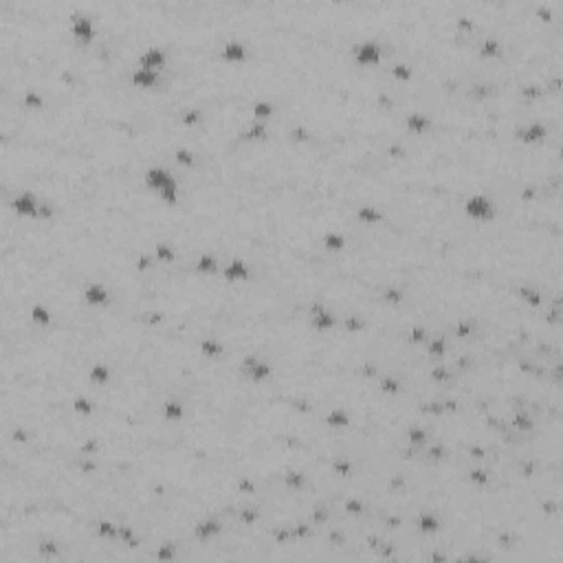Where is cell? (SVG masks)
<instances>
[{
  "mask_svg": "<svg viewBox=\"0 0 563 563\" xmlns=\"http://www.w3.org/2000/svg\"><path fill=\"white\" fill-rule=\"evenodd\" d=\"M464 213L473 220H491L495 216V202L486 194H471L464 200Z\"/></svg>",
  "mask_w": 563,
  "mask_h": 563,
  "instance_id": "1",
  "label": "cell"
},
{
  "mask_svg": "<svg viewBox=\"0 0 563 563\" xmlns=\"http://www.w3.org/2000/svg\"><path fill=\"white\" fill-rule=\"evenodd\" d=\"M352 57L359 66H376L383 57V49L376 40H361L352 46Z\"/></svg>",
  "mask_w": 563,
  "mask_h": 563,
  "instance_id": "2",
  "label": "cell"
},
{
  "mask_svg": "<svg viewBox=\"0 0 563 563\" xmlns=\"http://www.w3.org/2000/svg\"><path fill=\"white\" fill-rule=\"evenodd\" d=\"M71 33L79 44H88L95 38V22L88 14H71Z\"/></svg>",
  "mask_w": 563,
  "mask_h": 563,
  "instance_id": "3",
  "label": "cell"
},
{
  "mask_svg": "<svg viewBox=\"0 0 563 563\" xmlns=\"http://www.w3.org/2000/svg\"><path fill=\"white\" fill-rule=\"evenodd\" d=\"M308 317H310L312 328L321 330V332H326V330L334 328V323H336L334 312L328 310L326 306L321 304V301H312V304H310V310H308Z\"/></svg>",
  "mask_w": 563,
  "mask_h": 563,
  "instance_id": "4",
  "label": "cell"
},
{
  "mask_svg": "<svg viewBox=\"0 0 563 563\" xmlns=\"http://www.w3.org/2000/svg\"><path fill=\"white\" fill-rule=\"evenodd\" d=\"M240 370H242V372H245L253 383H262L264 379H269V376H271V365L266 363V361H260V359L255 357V355H247L245 359H242Z\"/></svg>",
  "mask_w": 563,
  "mask_h": 563,
  "instance_id": "5",
  "label": "cell"
},
{
  "mask_svg": "<svg viewBox=\"0 0 563 563\" xmlns=\"http://www.w3.org/2000/svg\"><path fill=\"white\" fill-rule=\"evenodd\" d=\"M143 181H146L148 187L154 189V191H163L165 187H170V185H176V178L172 176V172H167L165 167H161V165L150 167V170L146 172V176H143Z\"/></svg>",
  "mask_w": 563,
  "mask_h": 563,
  "instance_id": "6",
  "label": "cell"
},
{
  "mask_svg": "<svg viewBox=\"0 0 563 563\" xmlns=\"http://www.w3.org/2000/svg\"><path fill=\"white\" fill-rule=\"evenodd\" d=\"M165 62H167V53L163 49H159V46H150V49H146L141 55H139V66L152 68V71L163 68Z\"/></svg>",
  "mask_w": 563,
  "mask_h": 563,
  "instance_id": "7",
  "label": "cell"
},
{
  "mask_svg": "<svg viewBox=\"0 0 563 563\" xmlns=\"http://www.w3.org/2000/svg\"><path fill=\"white\" fill-rule=\"evenodd\" d=\"M517 137L521 143H541L545 137H548V128H545L541 121H532L524 128L517 130Z\"/></svg>",
  "mask_w": 563,
  "mask_h": 563,
  "instance_id": "8",
  "label": "cell"
},
{
  "mask_svg": "<svg viewBox=\"0 0 563 563\" xmlns=\"http://www.w3.org/2000/svg\"><path fill=\"white\" fill-rule=\"evenodd\" d=\"M14 209L20 213V216H38L40 202L38 198L31 194V191H22L20 196L14 198Z\"/></svg>",
  "mask_w": 563,
  "mask_h": 563,
  "instance_id": "9",
  "label": "cell"
},
{
  "mask_svg": "<svg viewBox=\"0 0 563 563\" xmlns=\"http://www.w3.org/2000/svg\"><path fill=\"white\" fill-rule=\"evenodd\" d=\"M220 53H222V57H224L227 62H245L247 55H249L245 42H242V40H238V38L227 40Z\"/></svg>",
  "mask_w": 563,
  "mask_h": 563,
  "instance_id": "10",
  "label": "cell"
},
{
  "mask_svg": "<svg viewBox=\"0 0 563 563\" xmlns=\"http://www.w3.org/2000/svg\"><path fill=\"white\" fill-rule=\"evenodd\" d=\"M132 84L137 86V88H152V86L159 84V71H152V68H143L139 66L132 71L130 75Z\"/></svg>",
  "mask_w": 563,
  "mask_h": 563,
  "instance_id": "11",
  "label": "cell"
},
{
  "mask_svg": "<svg viewBox=\"0 0 563 563\" xmlns=\"http://www.w3.org/2000/svg\"><path fill=\"white\" fill-rule=\"evenodd\" d=\"M249 275H251V269H249V264L245 262V260H240V258L231 260V262L224 266V277H227L229 282L249 280Z\"/></svg>",
  "mask_w": 563,
  "mask_h": 563,
  "instance_id": "12",
  "label": "cell"
},
{
  "mask_svg": "<svg viewBox=\"0 0 563 563\" xmlns=\"http://www.w3.org/2000/svg\"><path fill=\"white\" fill-rule=\"evenodd\" d=\"M84 297H86V301H88V304H92V306H106L108 299H110V295H108V288L103 286V284L92 282V284H88V286H86Z\"/></svg>",
  "mask_w": 563,
  "mask_h": 563,
  "instance_id": "13",
  "label": "cell"
},
{
  "mask_svg": "<svg viewBox=\"0 0 563 563\" xmlns=\"http://www.w3.org/2000/svg\"><path fill=\"white\" fill-rule=\"evenodd\" d=\"M478 53H480V57H500V55H502V44H500V40H497L495 36H486L484 40H482Z\"/></svg>",
  "mask_w": 563,
  "mask_h": 563,
  "instance_id": "14",
  "label": "cell"
},
{
  "mask_svg": "<svg viewBox=\"0 0 563 563\" xmlns=\"http://www.w3.org/2000/svg\"><path fill=\"white\" fill-rule=\"evenodd\" d=\"M194 532H196V537H198L200 541H207V539H211L213 535H218V532H220V524L216 519L209 517L205 521H200V524H196Z\"/></svg>",
  "mask_w": 563,
  "mask_h": 563,
  "instance_id": "15",
  "label": "cell"
},
{
  "mask_svg": "<svg viewBox=\"0 0 563 563\" xmlns=\"http://www.w3.org/2000/svg\"><path fill=\"white\" fill-rule=\"evenodd\" d=\"M429 124H431V121H429V117H427V115H422V112H409L407 117H405V126H407V130L416 132V135L425 132L429 128Z\"/></svg>",
  "mask_w": 563,
  "mask_h": 563,
  "instance_id": "16",
  "label": "cell"
},
{
  "mask_svg": "<svg viewBox=\"0 0 563 563\" xmlns=\"http://www.w3.org/2000/svg\"><path fill=\"white\" fill-rule=\"evenodd\" d=\"M183 416H185V407H183L181 400L170 398V400H165V403H163V418H165V420L178 422Z\"/></svg>",
  "mask_w": 563,
  "mask_h": 563,
  "instance_id": "17",
  "label": "cell"
},
{
  "mask_svg": "<svg viewBox=\"0 0 563 563\" xmlns=\"http://www.w3.org/2000/svg\"><path fill=\"white\" fill-rule=\"evenodd\" d=\"M357 218L365 224H376V222L383 220V213H381V209H376L372 205H363V207L357 209Z\"/></svg>",
  "mask_w": 563,
  "mask_h": 563,
  "instance_id": "18",
  "label": "cell"
},
{
  "mask_svg": "<svg viewBox=\"0 0 563 563\" xmlns=\"http://www.w3.org/2000/svg\"><path fill=\"white\" fill-rule=\"evenodd\" d=\"M88 379H90V383H95V385H106V383L110 381V368L106 363H95L88 370Z\"/></svg>",
  "mask_w": 563,
  "mask_h": 563,
  "instance_id": "19",
  "label": "cell"
},
{
  "mask_svg": "<svg viewBox=\"0 0 563 563\" xmlns=\"http://www.w3.org/2000/svg\"><path fill=\"white\" fill-rule=\"evenodd\" d=\"M242 141H264L266 139V124H262V121H255V124H251V128H247L245 132L240 135Z\"/></svg>",
  "mask_w": 563,
  "mask_h": 563,
  "instance_id": "20",
  "label": "cell"
},
{
  "mask_svg": "<svg viewBox=\"0 0 563 563\" xmlns=\"http://www.w3.org/2000/svg\"><path fill=\"white\" fill-rule=\"evenodd\" d=\"M200 352L205 357H220L224 352V346L218 339H213V336H205L200 341Z\"/></svg>",
  "mask_w": 563,
  "mask_h": 563,
  "instance_id": "21",
  "label": "cell"
},
{
  "mask_svg": "<svg viewBox=\"0 0 563 563\" xmlns=\"http://www.w3.org/2000/svg\"><path fill=\"white\" fill-rule=\"evenodd\" d=\"M326 422L330 427H348V425H350V414H348L346 409H341V407H334V409H330Z\"/></svg>",
  "mask_w": 563,
  "mask_h": 563,
  "instance_id": "22",
  "label": "cell"
},
{
  "mask_svg": "<svg viewBox=\"0 0 563 563\" xmlns=\"http://www.w3.org/2000/svg\"><path fill=\"white\" fill-rule=\"evenodd\" d=\"M323 247H326L328 251H341V249L346 247V236L339 234V231H328V234L323 236Z\"/></svg>",
  "mask_w": 563,
  "mask_h": 563,
  "instance_id": "23",
  "label": "cell"
},
{
  "mask_svg": "<svg viewBox=\"0 0 563 563\" xmlns=\"http://www.w3.org/2000/svg\"><path fill=\"white\" fill-rule=\"evenodd\" d=\"M517 295H519V299H524L526 304H530V306H539V304H541V299H543V297H541V293L535 291L532 286H528V284H524V286H519Z\"/></svg>",
  "mask_w": 563,
  "mask_h": 563,
  "instance_id": "24",
  "label": "cell"
},
{
  "mask_svg": "<svg viewBox=\"0 0 563 563\" xmlns=\"http://www.w3.org/2000/svg\"><path fill=\"white\" fill-rule=\"evenodd\" d=\"M284 484L293 491H301L306 486V475L299 473V471H288L286 475H284Z\"/></svg>",
  "mask_w": 563,
  "mask_h": 563,
  "instance_id": "25",
  "label": "cell"
},
{
  "mask_svg": "<svg viewBox=\"0 0 563 563\" xmlns=\"http://www.w3.org/2000/svg\"><path fill=\"white\" fill-rule=\"evenodd\" d=\"M216 258H213L211 253H202L198 260H196V264H194V269L198 271V273H213L216 271Z\"/></svg>",
  "mask_w": 563,
  "mask_h": 563,
  "instance_id": "26",
  "label": "cell"
},
{
  "mask_svg": "<svg viewBox=\"0 0 563 563\" xmlns=\"http://www.w3.org/2000/svg\"><path fill=\"white\" fill-rule=\"evenodd\" d=\"M31 317H33V321L36 323H42V326H49L51 321H53V315H51V310L46 308V306H42V304H36L31 308Z\"/></svg>",
  "mask_w": 563,
  "mask_h": 563,
  "instance_id": "27",
  "label": "cell"
},
{
  "mask_svg": "<svg viewBox=\"0 0 563 563\" xmlns=\"http://www.w3.org/2000/svg\"><path fill=\"white\" fill-rule=\"evenodd\" d=\"M154 251H156V258H159L161 262H174V260H176V249H174L172 245H167V242H159Z\"/></svg>",
  "mask_w": 563,
  "mask_h": 563,
  "instance_id": "28",
  "label": "cell"
},
{
  "mask_svg": "<svg viewBox=\"0 0 563 563\" xmlns=\"http://www.w3.org/2000/svg\"><path fill=\"white\" fill-rule=\"evenodd\" d=\"M271 115H273V103L271 101H255L253 103V117L258 121H262V124H264Z\"/></svg>",
  "mask_w": 563,
  "mask_h": 563,
  "instance_id": "29",
  "label": "cell"
},
{
  "mask_svg": "<svg viewBox=\"0 0 563 563\" xmlns=\"http://www.w3.org/2000/svg\"><path fill=\"white\" fill-rule=\"evenodd\" d=\"M418 528H420V530H425V532H436L440 528V521H438V517L425 513V515H420V517H418Z\"/></svg>",
  "mask_w": 563,
  "mask_h": 563,
  "instance_id": "30",
  "label": "cell"
},
{
  "mask_svg": "<svg viewBox=\"0 0 563 563\" xmlns=\"http://www.w3.org/2000/svg\"><path fill=\"white\" fill-rule=\"evenodd\" d=\"M390 73H392L396 79H400V82H407V79L411 77V75H414V71H411V66H409V64H405V62L394 64V66L390 68Z\"/></svg>",
  "mask_w": 563,
  "mask_h": 563,
  "instance_id": "31",
  "label": "cell"
},
{
  "mask_svg": "<svg viewBox=\"0 0 563 563\" xmlns=\"http://www.w3.org/2000/svg\"><path fill=\"white\" fill-rule=\"evenodd\" d=\"M73 411H75V414H79V416H88V414H92V403H90V398H86V396L75 398V400H73Z\"/></svg>",
  "mask_w": 563,
  "mask_h": 563,
  "instance_id": "32",
  "label": "cell"
},
{
  "mask_svg": "<svg viewBox=\"0 0 563 563\" xmlns=\"http://www.w3.org/2000/svg\"><path fill=\"white\" fill-rule=\"evenodd\" d=\"M510 425L521 429V431H528V429H532V418L524 414V411H517V414L513 416V420H510Z\"/></svg>",
  "mask_w": 563,
  "mask_h": 563,
  "instance_id": "33",
  "label": "cell"
},
{
  "mask_svg": "<svg viewBox=\"0 0 563 563\" xmlns=\"http://www.w3.org/2000/svg\"><path fill=\"white\" fill-rule=\"evenodd\" d=\"M456 27H458V31L473 33V31H475V20L471 18V16H467V14H460V16L456 18Z\"/></svg>",
  "mask_w": 563,
  "mask_h": 563,
  "instance_id": "34",
  "label": "cell"
},
{
  "mask_svg": "<svg viewBox=\"0 0 563 563\" xmlns=\"http://www.w3.org/2000/svg\"><path fill=\"white\" fill-rule=\"evenodd\" d=\"M200 119H202L200 108H187L183 112V117H181L183 126H196V124H200Z\"/></svg>",
  "mask_w": 563,
  "mask_h": 563,
  "instance_id": "35",
  "label": "cell"
},
{
  "mask_svg": "<svg viewBox=\"0 0 563 563\" xmlns=\"http://www.w3.org/2000/svg\"><path fill=\"white\" fill-rule=\"evenodd\" d=\"M97 532H99L101 537H115V535H119V528L112 526L108 519H101L99 524H97Z\"/></svg>",
  "mask_w": 563,
  "mask_h": 563,
  "instance_id": "36",
  "label": "cell"
},
{
  "mask_svg": "<svg viewBox=\"0 0 563 563\" xmlns=\"http://www.w3.org/2000/svg\"><path fill=\"white\" fill-rule=\"evenodd\" d=\"M407 440L411 444H422L427 440V433H425V429L422 427H411L409 431H407Z\"/></svg>",
  "mask_w": 563,
  "mask_h": 563,
  "instance_id": "37",
  "label": "cell"
},
{
  "mask_svg": "<svg viewBox=\"0 0 563 563\" xmlns=\"http://www.w3.org/2000/svg\"><path fill=\"white\" fill-rule=\"evenodd\" d=\"M194 152H191V150H187V148H178L176 150V163H181V165H194Z\"/></svg>",
  "mask_w": 563,
  "mask_h": 563,
  "instance_id": "38",
  "label": "cell"
},
{
  "mask_svg": "<svg viewBox=\"0 0 563 563\" xmlns=\"http://www.w3.org/2000/svg\"><path fill=\"white\" fill-rule=\"evenodd\" d=\"M427 352H429V357L444 355V339H442V336H433L431 344H429V348H427Z\"/></svg>",
  "mask_w": 563,
  "mask_h": 563,
  "instance_id": "39",
  "label": "cell"
},
{
  "mask_svg": "<svg viewBox=\"0 0 563 563\" xmlns=\"http://www.w3.org/2000/svg\"><path fill=\"white\" fill-rule=\"evenodd\" d=\"M489 95H493L491 84H475L471 88V97H475V99H486Z\"/></svg>",
  "mask_w": 563,
  "mask_h": 563,
  "instance_id": "40",
  "label": "cell"
},
{
  "mask_svg": "<svg viewBox=\"0 0 563 563\" xmlns=\"http://www.w3.org/2000/svg\"><path fill=\"white\" fill-rule=\"evenodd\" d=\"M44 103V99H42V95H40V92H36V90H27L25 92V106L27 108H40Z\"/></svg>",
  "mask_w": 563,
  "mask_h": 563,
  "instance_id": "41",
  "label": "cell"
},
{
  "mask_svg": "<svg viewBox=\"0 0 563 563\" xmlns=\"http://www.w3.org/2000/svg\"><path fill=\"white\" fill-rule=\"evenodd\" d=\"M383 299L390 301V304H400L403 301V288H385V293H383Z\"/></svg>",
  "mask_w": 563,
  "mask_h": 563,
  "instance_id": "42",
  "label": "cell"
},
{
  "mask_svg": "<svg viewBox=\"0 0 563 563\" xmlns=\"http://www.w3.org/2000/svg\"><path fill=\"white\" fill-rule=\"evenodd\" d=\"M521 95L526 97V99H539V97L543 95V88L539 84H530V86H524L521 88Z\"/></svg>",
  "mask_w": 563,
  "mask_h": 563,
  "instance_id": "43",
  "label": "cell"
},
{
  "mask_svg": "<svg viewBox=\"0 0 563 563\" xmlns=\"http://www.w3.org/2000/svg\"><path fill=\"white\" fill-rule=\"evenodd\" d=\"M346 328L350 332H359V330L365 328V321L359 315H350V317H346Z\"/></svg>",
  "mask_w": 563,
  "mask_h": 563,
  "instance_id": "44",
  "label": "cell"
},
{
  "mask_svg": "<svg viewBox=\"0 0 563 563\" xmlns=\"http://www.w3.org/2000/svg\"><path fill=\"white\" fill-rule=\"evenodd\" d=\"M310 139V132L306 130L304 126H295L293 130H291V141H297V143H304V141H308Z\"/></svg>",
  "mask_w": 563,
  "mask_h": 563,
  "instance_id": "45",
  "label": "cell"
},
{
  "mask_svg": "<svg viewBox=\"0 0 563 563\" xmlns=\"http://www.w3.org/2000/svg\"><path fill=\"white\" fill-rule=\"evenodd\" d=\"M381 390H383V392H390V394H396V392L400 390V383L394 381L392 376H385V379L381 381Z\"/></svg>",
  "mask_w": 563,
  "mask_h": 563,
  "instance_id": "46",
  "label": "cell"
},
{
  "mask_svg": "<svg viewBox=\"0 0 563 563\" xmlns=\"http://www.w3.org/2000/svg\"><path fill=\"white\" fill-rule=\"evenodd\" d=\"M431 379L433 381H438V383H446L451 379V372L446 368H433L431 370Z\"/></svg>",
  "mask_w": 563,
  "mask_h": 563,
  "instance_id": "47",
  "label": "cell"
},
{
  "mask_svg": "<svg viewBox=\"0 0 563 563\" xmlns=\"http://www.w3.org/2000/svg\"><path fill=\"white\" fill-rule=\"evenodd\" d=\"M535 16H537V18H541V20H552V9H550L548 5H537Z\"/></svg>",
  "mask_w": 563,
  "mask_h": 563,
  "instance_id": "48",
  "label": "cell"
},
{
  "mask_svg": "<svg viewBox=\"0 0 563 563\" xmlns=\"http://www.w3.org/2000/svg\"><path fill=\"white\" fill-rule=\"evenodd\" d=\"M471 482H475V484H486V482H489V473L482 471V469H473V471H471Z\"/></svg>",
  "mask_w": 563,
  "mask_h": 563,
  "instance_id": "49",
  "label": "cell"
},
{
  "mask_svg": "<svg viewBox=\"0 0 563 563\" xmlns=\"http://www.w3.org/2000/svg\"><path fill=\"white\" fill-rule=\"evenodd\" d=\"M425 336H427V330L420 328V326H416V328H411V332H409V341H411V344H418V341H422Z\"/></svg>",
  "mask_w": 563,
  "mask_h": 563,
  "instance_id": "50",
  "label": "cell"
},
{
  "mask_svg": "<svg viewBox=\"0 0 563 563\" xmlns=\"http://www.w3.org/2000/svg\"><path fill=\"white\" fill-rule=\"evenodd\" d=\"M238 489H240V491H247V493H255V484L247 478V475H242V478L238 480Z\"/></svg>",
  "mask_w": 563,
  "mask_h": 563,
  "instance_id": "51",
  "label": "cell"
},
{
  "mask_svg": "<svg viewBox=\"0 0 563 563\" xmlns=\"http://www.w3.org/2000/svg\"><path fill=\"white\" fill-rule=\"evenodd\" d=\"M53 216V207L49 202H40V209H38V218H51Z\"/></svg>",
  "mask_w": 563,
  "mask_h": 563,
  "instance_id": "52",
  "label": "cell"
},
{
  "mask_svg": "<svg viewBox=\"0 0 563 563\" xmlns=\"http://www.w3.org/2000/svg\"><path fill=\"white\" fill-rule=\"evenodd\" d=\"M350 469H352V464L348 460H336L334 462V471H339L341 475H348V473H350Z\"/></svg>",
  "mask_w": 563,
  "mask_h": 563,
  "instance_id": "53",
  "label": "cell"
},
{
  "mask_svg": "<svg viewBox=\"0 0 563 563\" xmlns=\"http://www.w3.org/2000/svg\"><path fill=\"white\" fill-rule=\"evenodd\" d=\"M119 537L121 539H126V541H130V545H135V532H132V528H128V526H121L119 528Z\"/></svg>",
  "mask_w": 563,
  "mask_h": 563,
  "instance_id": "54",
  "label": "cell"
},
{
  "mask_svg": "<svg viewBox=\"0 0 563 563\" xmlns=\"http://www.w3.org/2000/svg\"><path fill=\"white\" fill-rule=\"evenodd\" d=\"M150 266H152V258H150V255H141V258L137 260V269L139 271H148Z\"/></svg>",
  "mask_w": 563,
  "mask_h": 563,
  "instance_id": "55",
  "label": "cell"
},
{
  "mask_svg": "<svg viewBox=\"0 0 563 563\" xmlns=\"http://www.w3.org/2000/svg\"><path fill=\"white\" fill-rule=\"evenodd\" d=\"M97 449H99V442H97V440H86V442L82 444V451H84V454H95Z\"/></svg>",
  "mask_w": 563,
  "mask_h": 563,
  "instance_id": "56",
  "label": "cell"
},
{
  "mask_svg": "<svg viewBox=\"0 0 563 563\" xmlns=\"http://www.w3.org/2000/svg\"><path fill=\"white\" fill-rule=\"evenodd\" d=\"M471 330H473V323H458V326H456V332L460 336L471 334Z\"/></svg>",
  "mask_w": 563,
  "mask_h": 563,
  "instance_id": "57",
  "label": "cell"
},
{
  "mask_svg": "<svg viewBox=\"0 0 563 563\" xmlns=\"http://www.w3.org/2000/svg\"><path fill=\"white\" fill-rule=\"evenodd\" d=\"M346 508L350 510V513H361V508H363V504L361 502H357V500H350L346 504Z\"/></svg>",
  "mask_w": 563,
  "mask_h": 563,
  "instance_id": "58",
  "label": "cell"
},
{
  "mask_svg": "<svg viewBox=\"0 0 563 563\" xmlns=\"http://www.w3.org/2000/svg\"><path fill=\"white\" fill-rule=\"evenodd\" d=\"M258 519V513H253L251 508L249 510H242V521H247V524H251V521Z\"/></svg>",
  "mask_w": 563,
  "mask_h": 563,
  "instance_id": "59",
  "label": "cell"
},
{
  "mask_svg": "<svg viewBox=\"0 0 563 563\" xmlns=\"http://www.w3.org/2000/svg\"><path fill=\"white\" fill-rule=\"evenodd\" d=\"M390 154H392V156H400V154H405V148H403V146H392V148H390Z\"/></svg>",
  "mask_w": 563,
  "mask_h": 563,
  "instance_id": "60",
  "label": "cell"
},
{
  "mask_svg": "<svg viewBox=\"0 0 563 563\" xmlns=\"http://www.w3.org/2000/svg\"><path fill=\"white\" fill-rule=\"evenodd\" d=\"M14 438H18L20 442H27V433L22 431V429H16V431H14Z\"/></svg>",
  "mask_w": 563,
  "mask_h": 563,
  "instance_id": "61",
  "label": "cell"
},
{
  "mask_svg": "<svg viewBox=\"0 0 563 563\" xmlns=\"http://www.w3.org/2000/svg\"><path fill=\"white\" fill-rule=\"evenodd\" d=\"M431 456H433V458H438V456H444V449H442V446H440V444H436V446H433V449H431Z\"/></svg>",
  "mask_w": 563,
  "mask_h": 563,
  "instance_id": "62",
  "label": "cell"
},
{
  "mask_svg": "<svg viewBox=\"0 0 563 563\" xmlns=\"http://www.w3.org/2000/svg\"><path fill=\"white\" fill-rule=\"evenodd\" d=\"M79 467H82L84 471H95V462H79Z\"/></svg>",
  "mask_w": 563,
  "mask_h": 563,
  "instance_id": "63",
  "label": "cell"
},
{
  "mask_svg": "<svg viewBox=\"0 0 563 563\" xmlns=\"http://www.w3.org/2000/svg\"><path fill=\"white\" fill-rule=\"evenodd\" d=\"M524 198H535V189H532V187H526V189H524Z\"/></svg>",
  "mask_w": 563,
  "mask_h": 563,
  "instance_id": "64",
  "label": "cell"
}]
</instances>
